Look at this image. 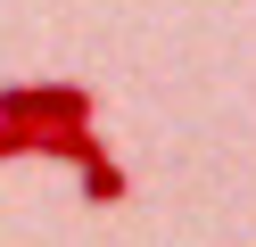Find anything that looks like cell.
Wrapping results in <instances>:
<instances>
[{"label":"cell","instance_id":"6da1fadb","mask_svg":"<svg viewBox=\"0 0 256 247\" xmlns=\"http://www.w3.org/2000/svg\"><path fill=\"white\" fill-rule=\"evenodd\" d=\"M100 99L83 82H0V115L8 124H91Z\"/></svg>","mask_w":256,"mask_h":247},{"label":"cell","instance_id":"7a4b0ae2","mask_svg":"<svg viewBox=\"0 0 256 247\" xmlns=\"http://www.w3.org/2000/svg\"><path fill=\"white\" fill-rule=\"evenodd\" d=\"M124 190H132V181H124V165L108 157V148H100V157H83V206H116Z\"/></svg>","mask_w":256,"mask_h":247}]
</instances>
